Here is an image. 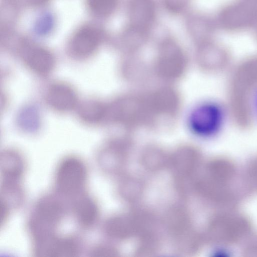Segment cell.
<instances>
[{"label":"cell","mask_w":257,"mask_h":257,"mask_svg":"<svg viewBox=\"0 0 257 257\" xmlns=\"http://www.w3.org/2000/svg\"><path fill=\"white\" fill-rule=\"evenodd\" d=\"M88 170L80 158L69 156L58 165L55 174V185L58 194L73 198L85 192Z\"/></svg>","instance_id":"1"},{"label":"cell","mask_w":257,"mask_h":257,"mask_svg":"<svg viewBox=\"0 0 257 257\" xmlns=\"http://www.w3.org/2000/svg\"><path fill=\"white\" fill-rule=\"evenodd\" d=\"M65 213V206L58 196H44L34 207L28 221V230L33 232H55Z\"/></svg>","instance_id":"2"},{"label":"cell","mask_w":257,"mask_h":257,"mask_svg":"<svg viewBox=\"0 0 257 257\" xmlns=\"http://www.w3.org/2000/svg\"><path fill=\"white\" fill-rule=\"evenodd\" d=\"M214 225L216 240L224 245L241 240L250 230V224L247 218L235 213H223L216 219Z\"/></svg>","instance_id":"3"},{"label":"cell","mask_w":257,"mask_h":257,"mask_svg":"<svg viewBox=\"0 0 257 257\" xmlns=\"http://www.w3.org/2000/svg\"><path fill=\"white\" fill-rule=\"evenodd\" d=\"M194 116V128L199 135L210 137L218 134L223 127L226 113L223 106L214 102L200 106Z\"/></svg>","instance_id":"4"},{"label":"cell","mask_w":257,"mask_h":257,"mask_svg":"<svg viewBox=\"0 0 257 257\" xmlns=\"http://www.w3.org/2000/svg\"><path fill=\"white\" fill-rule=\"evenodd\" d=\"M257 20V0H237L225 7L219 15L220 24L228 29L245 28Z\"/></svg>","instance_id":"5"},{"label":"cell","mask_w":257,"mask_h":257,"mask_svg":"<svg viewBox=\"0 0 257 257\" xmlns=\"http://www.w3.org/2000/svg\"><path fill=\"white\" fill-rule=\"evenodd\" d=\"M71 210L78 224L85 229L94 225L98 210L94 199L85 192L74 198Z\"/></svg>","instance_id":"6"},{"label":"cell","mask_w":257,"mask_h":257,"mask_svg":"<svg viewBox=\"0 0 257 257\" xmlns=\"http://www.w3.org/2000/svg\"><path fill=\"white\" fill-rule=\"evenodd\" d=\"M101 40V34L97 29L88 26L79 30L72 38L70 48L77 56L84 57L93 53Z\"/></svg>","instance_id":"7"},{"label":"cell","mask_w":257,"mask_h":257,"mask_svg":"<svg viewBox=\"0 0 257 257\" xmlns=\"http://www.w3.org/2000/svg\"><path fill=\"white\" fill-rule=\"evenodd\" d=\"M155 8L152 0H133L131 4L129 16L133 30L143 31L152 24Z\"/></svg>","instance_id":"8"},{"label":"cell","mask_w":257,"mask_h":257,"mask_svg":"<svg viewBox=\"0 0 257 257\" xmlns=\"http://www.w3.org/2000/svg\"><path fill=\"white\" fill-rule=\"evenodd\" d=\"M26 169V163L18 153L8 150L1 155V170L4 180L20 181Z\"/></svg>","instance_id":"9"},{"label":"cell","mask_w":257,"mask_h":257,"mask_svg":"<svg viewBox=\"0 0 257 257\" xmlns=\"http://www.w3.org/2000/svg\"><path fill=\"white\" fill-rule=\"evenodd\" d=\"M48 99L54 107L66 110L73 106L75 102V94L68 86L55 85L51 87Z\"/></svg>","instance_id":"10"},{"label":"cell","mask_w":257,"mask_h":257,"mask_svg":"<svg viewBox=\"0 0 257 257\" xmlns=\"http://www.w3.org/2000/svg\"><path fill=\"white\" fill-rule=\"evenodd\" d=\"M28 63L35 71L45 73L50 70L53 60L50 54L43 49L34 50L28 58Z\"/></svg>","instance_id":"11"},{"label":"cell","mask_w":257,"mask_h":257,"mask_svg":"<svg viewBox=\"0 0 257 257\" xmlns=\"http://www.w3.org/2000/svg\"><path fill=\"white\" fill-rule=\"evenodd\" d=\"M89 8L95 14L106 16L112 13L117 5V0H88Z\"/></svg>","instance_id":"12"},{"label":"cell","mask_w":257,"mask_h":257,"mask_svg":"<svg viewBox=\"0 0 257 257\" xmlns=\"http://www.w3.org/2000/svg\"><path fill=\"white\" fill-rule=\"evenodd\" d=\"M245 180L249 188L257 190V157L251 160L247 164Z\"/></svg>","instance_id":"13"},{"label":"cell","mask_w":257,"mask_h":257,"mask_svg":"<svg viewBox=\"0 0 257 257\" xmlns=\"http://www.w3.org/2000/svg\"><path fill=\"white\" fill-rule=\"evenodd\" d=\"M243 253L245 256L257 257V235L247 240L244 245Z\"/></svg>","instance_id":"14"},{"label":"cell","mask_w":257,"mask_h":257,"mask_svg":"<svg viewBox=\"0 0 257 257\" xmlns=\"http://www.w3.org/2000/svg\"><path fill=\"white\" fill-rule=\"evenodd\" d=\"M254 104L255 110L256 114H257V92H256L255 95Z\"/></svg>","instance_id":"15"}]
</instances>
